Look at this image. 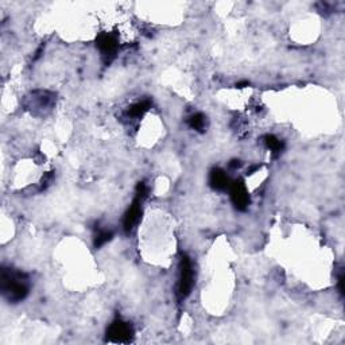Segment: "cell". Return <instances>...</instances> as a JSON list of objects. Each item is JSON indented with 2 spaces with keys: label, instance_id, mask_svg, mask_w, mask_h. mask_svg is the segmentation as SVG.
<instances>
[{
  "label": "cell",
  "instance_id": "cell-5",
  "mask_svg": "<svg viewBox=\"0 0 345 345\" xmlns=\"http://www.w3.org/2000/svg\"><path fill=\"white\" fill-rule=\"evenodd\" d=\"M96 46L98 47V50L101 53L104 61L107 64H111L115 57H116L117 47H119V42L117 38L111 33H103L100 34L96 39Z\"/></svg>",
  "mask_w": 345,
  "mask_h": 345
},
{
  "label": "cell",
  "instance_id": "cell-13",
  "mask_svg": "<svg viewBox=\"0 0 345 345\" xmlns=\"http://www.w3.org/2000/svg\"><path fill=\"white\" fill-rule=\"evenodd\" d=\"M339 290H340V294L343 295L344 294V272H341L340 276H339Z\"/></svg>",
  "mask_w": 345,
  "mask_h": 345
},
{
  "label": "cell",
  "instance_id": "cell-9",
  "mask_svg": "<svg viewBox=\"0 0 345 345\" xmlns=\"http://www.w3.org/2000/svg\"><path fill=\"white\" fill-rule=\"evenodd\" d=\"M263 142H264V145H266L267 149L270 150L271 153H272L274 158L279 157L280 153H282L283 149H285V143L274 135H266L264 138H263Z\"/></svg>",
  "mask_w": 345,
  "mask_h": 345
},
{
  "label": "cell",
  "instance_id": "cell-12",
  "mask_svg": "<svg viewBox=\"0 0 345 345\" xmlns=\"http://www.w3.org/2000/svg\"><path fill=\"white\" fill-rule=\"evenodd\" d=\"M53 181H54V174H53V172L45 174L42 178V181H41V183H42V185H41V189L45 190L47 186H50V185H52Z\"/></svg>",
  "mask_w": 345,
  "mask_h": 345
},
{
  "label": "cell",
  "instance_id": "cell-2",
  "mask_svg": "<svg viewBox=\"0 0 345 345\" xmlns=\"http://www.w3.org/2000/svg\"><path fill=\"white\" fill-rule=\"evenodd\" d=\"M146 196H147V187L143 182H139L136 186V193L134 200H132V204L130 205L126 215H124V219H123V228L127 233H130L138 224L140 216H142V202L146 198Z\"/></svg>",
  "mask_w": 345,
  "mask_h": 345
},
{
  "label": "cell",
  "instance_id": "cell-7",
  "mask_svg": "<svg viewBox=\"0 0 345 345\" xmlns=\"http://www.w3.org/2000/svg\"><path fill=\"white\" fill-rule=\"evenodd\" d=\"M209 183L212 189L223 191L225 189H228L229 185H231V181H229V177L223 169L215 168L212 169V172L209 174Z\"/></svg>",
  "mask_w": 345,
  "mask_h": 345
},
{
  "label": "cell",
  "instance_id": "cell-14",
  "mask_svg": "<svg viewBox=\"0 0 345 345\" xmlns=\"http://www.w3.org/2000/svg\"><path fill=\"white\" fill-rule=\"evenodd\" d=\"M242 166V162L239 161V159H233V161H231L229 162V168L231 169H238Z\"/></svg>",
  "mask_w": 345,
  "mask_h": 345
},
{
  "label": "cell",
  "instance_id": "cell-6",
  "mask_svg": "<svg viewBox=\"0 0 345 345\" xmlns=\"http://www.w3.org/2000/svg\"><path fill=\"white\" fill-rule=\"evenodd\" d=\"M228 189L229 194H231V201H232L235 208L244 212L250 205V194H248L247 187L244 185L243 179H236V181L231 182Z\"/></svg>",
  "mask_w": 345,
  "mask_h": 345
},
{
  "label": "cell",
  "instance_id": "cell-10",
  "mask_svg": "<svg viewBox=\"0 0 345 345\" xmlns=\"http://www.w3.org/2000/svg\"><path fill=\"white\" fill-rule=\"evenodd\" d=\"M187 124L193 130L198 131V132H204L206 127V117L202 113H194L187 119Z\"/></svg>",
  "mask_w": 345,
  "mask_h": 345
},
{
  "label": "cell",
  "instance_id": "cell-1",
  "mask_svg": "<svg viewBox=\"0 0 345 345\" xmlns=\"http://www.w3.org/2000/svg\"><path fill=\"white\" fill-rule=\"evenodd\" d=\"M1 294L8 302L18 303L30 293V279L27 274L12 267L1 268Z\"/></svg>",
  "mask_w": 345,
  "mask_h": 345
},
{
  "label": "cell",
  "instance_id": "cell-8",
  "mask_svg": "<svg viewBox=\"0 0 345 345\" xmlns=\"http://www.w3.org/2000/svg\"><path fill=\"white\" fill-rule=\"evenodd\" d=\"M150 108H151V101L150 100H143V101H139V103L131 105L128 108V111H127V116L131 117V119H140L149 111Z\"/></svg>",
  "mask_w": 345,
  "mask_h": 345
},
{
  "label": "cell",
  "instance_id": "cell-11",
  "mask_svg": "<svg viewBox=\"0 0 345 345\" xmlns=\"http://www.w3.org/2000/svg\"><path fill=\"white\" fill-rule=\"evenodd\" d=\"M113 238V233L111 231H100V232L94 236L93 246L94 248H100L105 246L108 242H111Z\"/></svg>",
  "mask_w": 345,
  "mask_h": 345
},
{
  "label": "cell",
  "instance_id": "cell-15",
  "mask_svg": "<svg viewBox=\"0 0 345 345\" xmlns=\"http://www.w3.org/2000/svg\"><path fill=\"white\" fill-rule=\"evenodd\" d=\"M244 86H248L247 81H243V83H239V84H236V88H244Z\"/></svg>",
  "mask_w": 345,
  "mask_h": 345
},
{
  "label": "cell",
  "instance_id": "cell-3",
  "mask_svg": "<svg viewBox=\"0 0 345 345\" xmlns=\"http://www.w3.org/2000/svg\"><path fill=\"white\" fill-rule=\"evenodd\" d=\"M193 287V267L190 259L186 255H182L179 260V278H178L177 295L178 299H185L190 294Z\"/></svg>",
  "mask_w": 345,
  "mask_h": 345
},
{
  "label": "cell",
  "instance_id": "cell-4",
  "mask_svg": "<svg viewBox=\"0 0 345 345\" xmlns=\"http://www.w3.org/2000/svg\"><path fill=\"white\" fill-rule=\"evenodd\" d=\"M134 339V328L130 322L115 320L107 329V341L127 344Z\"/></svg>",
  "mask_w": 345,
  "mask_h": 345
}]
</instances>
